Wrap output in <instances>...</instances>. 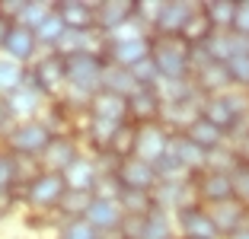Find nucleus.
Returning <instances> with one entry per match:
<instances>
[{
    "label": "nucleus",
    "mask_w": 249,
    "mask_h": 239,
    "mask_svg": "<svg viewBox=\"0 0 249 239\" xmlns=\"http://www.w3.org/2000/svg\"><path fill=\"white\" fill-rule=\"evenodd\" d=\"M150 61L160 70V80H192L195 48L179 35H150Z\"/></svg>",
    "instance_id": "1"
},
{
    "label": "nucleus",
    "mask_w": 249,
    "mask_h": 239,
    "mask_svg": "<svg viewBox=\"0 0 249 239\" xmlns=\"http://www.w3.org/2000/svg\"><path fill=\"white\" fill-rule=\"evenodd\" d=\"M19 195L26 210L32 214V220H48L52 214H58V204L67 195V185L54 172H38L32 182H26L19 188Z\"/></svg>",
    "instance_id": "2"
},
{
    "label": "nucleus",
    "mask_w": 249,
    "mask_h": 239,
    "mask_svg": "<svg viewBox=\"0 0 249 239\" xmlns=\"http://www.w3.org/2000/svg\"><path fill=\"white\" fill-rule=\"evenodd\" d=\"M52 137H54V131L42 118H36V121H16L3 134V150H10L16 159H38L48 150Z\"/></svg>",
    "instance_id": "3"
},
{
    "label": "nucleus",
    "mask_w": 249,
    "mask_h": 239,
    "mask_svg": "<svg viewBox=\"0 0 249 239\" xmlns=\"http://www.w3.org/2000/svg\"><path fill=\"white\" fill-rule=\"evenodd\" d=\"M29 83L38 86L48 99H61L67 89V70H64V58L58 51H42L36 58V64L29 67Z\"/></svg>",
    "instance_id": "4"
},
{
    "label": "nucleus",
    "mask_w": 249,
    "mask_h": 239,
    "mask_svg": "<svg viewBox=\"0 0 249 239\" xmlns=\"http://www.w3.org/2000/svg\"><path fill=\"white\" fill-rule=\"evenodd\" d=\"M192 86L198 89L201 99H211V96H220L227 93L230 86V73H227V64H217V61H208L201 51L195 48V67H192Z\"/></svg>",
    "instance_id": "5"
},
{
    "label": "nucleus",
    "mask_w": 249,
    "mask_h": 239,
    "mask_svg": "<svg viewBox=\"0 0 249 239\" xmlns=\"http://www.w3.org/2000/svg\"><path fill=\"white\" fill-rule=\"evenodd\" d=\"M0 54L16 61V64H22V67H32L36 58L42 54V45H38V38H36L32 29H26V26H10L3 42H0Z\"/></svg>",
    "instance_id": "6"
},
{
    "label": "nucleus",
    "mask_w": 249,
    "mask_h": 239,
    "mask_svg": "<svg viewBox=\"0 0 249 239\" xmlns=\"http://www.w3.org/2000/svg\"><path fill=\"white\" fill-rule=\"evenodd\" d=\"M80 134H54L48 150L38 156V166L42 172H54V175H64L67 166H71L73 159L80 156Z\"/></svg>",
    "instance_id": "7"
},
{
    "label": "nucleus",
    "mask_w": 249,
    "mask_h": 239,
    "mask_svg": "<svg viewBox=\"0 0 249 239\" xmlns=\"http://www.w3.org/2000/svg\"><path fill=\"white\" fill-rule=\"evenodd\" d=\"M195 191L201 207H214V204L233 201V172L224 169H205L195 175Z\"/></svg>",
    "instance_id": "8"
},
{
    "label": "nucleus",
    "mask_w": 249,
    "mask_h": 239,
    "mask_svg": "<svg viewBox=\"0 0 249 239\" xmlns=\"http://www.w3.org/2000/svg\"><path fill=\"white\" fill-rule=\"evenodd\" d=\"M138 19V0H96V32L106 38Z\"/></svg>",
    "instance_id": "9"
},
{
    "label": "nucleus",
    "mask_w": 249,
    "mask_h": 239,
    "mask_svg": "<svg viewBox=\"0 0 249 239\" xmlns=\"http://www.w3.org/2000/svg\"><path fill=\"white\" fill-rule=\"evenodd\" d=\"M109 64H118L124 70L138 67L141 61L150 58V35L144 38H106V54H103Z\"/></svg>",
    "instance_id": "10"
},
{
    "label": "nucleus",
    "mask_w": 249,
    "mask_h": 239,
    "mask_svg": "<svg viewBox=\"0 0 249 239\" xmlns=\"http://www.w3.org/2000/svg\"><path fill=\"white\" fill-rule=\"evenodd\" d=\"M169 140H173V131H166L160 121L157 124H138L134 156H141L144 163H150V166H157V163L169 153Z\"/></svg>",
    "instance_id": "11"
},
{
    "label": "nucleus",
    "mask_w": 249,
    "mask_h": 239,
    "mask_svg": "<svg viewBox=\"0 0 249 239\" xmlns=\"http://www.w3.org/2000/svg\"><path fill=\"white\" fill-rule=\"evenodd\" d=\"M115 182L122 185V188H128V191H154L157 188V169L150 166V163H144L141 156H128V159H122L115 166Z\"/></svg>",
    "instance_id": "12"
},
{
    "label": "nucleus",
    "mask_w": 249,
    "mask_h": 239,
    "mask_svg": "<svg viewBox=\"0 0 249 239\" xmlns=\"http://www.w3.org/2000/svg\"><path fill=\"white\" fill-rule=\"evenodd\" d=\"M195 10H198V3H189V0H163L150 35H182L185 22H189V16Z\"/></svg>",
    "instance_id": "13"
},
{
    "label": "nucleus",
    "mask_w": 249,
    "mask_h": 239,
    "mask_svg": "<svg viewBox=\"0 0 249 239\" xmlns=\"http://www.w3.org/2000/svg\"><path fill=\"white\" fill-rule=\"evenodd\" d=\"M61 179H64L67 191H87V195H93L96 185H99V179H103L99 159H96V156H87V153H80V156H77L71 166H67V172L61 175Z\"/></svg>",
    "instance_id": "14"
},
{
    "label": "nucleus",
    "mask_w": 249,
    "mask_h": 239,
    "mask_svg": "<svg viewBox=\"0 0 249 239\" xmlns=\"http://www.w3.org/2000/svg\"><path fill=\"white\" fill-rule=\"evenodd\" d=\"M7 102H10V112H13L16 121H36V118H42V112L48 109L52 99L26 80V86H19L13 96H7Z\"/></svg>",
    "instance_id": "15"
},
{
    "label": "nucleus",
    "mask_w": 249,
    "mask_h": 239,
    "mask_svg": "<svg viewBox=\"0 0 249 239\" xmlns=\"http://www.w3.org/2000/svg\"><path fill=\"white\" fill-rule=\"evenodd\" d=\"M83 220H87L89 226H96L99 236H115L118 226H122V220H124V210H122V204H118L115 198H96L93 195V204H89V210H87Z\"/></svg>",
    "instance_id": "16"
},
{
    "label": "nucleus",
    "mask_w": 249,
    "mask_h": 239,
    "mask_svg": "<svg viewBox=\"0 0 249 239\" xmlns=\"http://www.w3.org/2000/svg\"><path fill=\"white\" fill-rule=\"evenodd\" d=\"M163 115V99L157 89L138 86L128 96V121L131 124H157Z\"/></svg>",
    "instance_id": "17"
},
{
    "label": "nucleus",
    "mask_w": 249,
    "mask_h": 239,
    "mask_svg": "<svg viewBox=\"0 0 249 239\" xmlns=\"http://www.w3.org/2000/svg\"><path fill=\"white\" fill-rule=\"evenodd\" d=\"M176 233L179 239H220L217 226H214L211 214H208V207H189L182 210V214H176Z\"/></svg>",
    "instance_id": "18"
},
{
    "label": "nucleus",
    "mask_w": 249,
    "mask_h": 239,
    "mask_svg": "<svg viewBox=\"0 0 249 239\" xmlns=\"http://www.w3.org/2000/svg\"><path fill=\"white\" fill-rule=\"evenodd\" d=\"M208 214H211V220H214V226H217L220 239H230V236H236L240 230H246V226H249V210L243 207L236 198H233V201H224V204L208 207Z\"/></svg>",
    "instance_id": "19"
},
{
    "label": "nucleus",
    "mask_w": 249,
    "mask_h": 239,
    "mask_svg": "<svg viewBox=\"0 0 249 239\" xmlns=\"http://www.w3.org/2000/svg\"><path fill=\"white\" fill-rule=\"evenodd\" d=\"M87 115L89 118H103V121H112V124H128V99L99 89L96 96H89Z\"/></svg>",
    "instance_id": "20"
},
{
    "label": "nucleus",
    "mask_w": 249,
    "mask_h": 239,
    "mask_svg": "<svg viewBox=\"0 0 249 239\" xmlns=\"http://www.w3.org/2000/svg\"><path fill=\"white\" fill-rule=\"evenodd\" d=\"M54 10L71 32H93L96 29V3L87 0H54Z\"/></svg>",
    "instance_id": "21"
},
{
    "label": "nucleus",
    "mask_w": 249,
    "mask_h": 239,
    "mask_svg": "<svg viewBox=\"0 0 249 239\" xmlns=\"http://www.w3.org/2000/svg\"><path fill=\"white\" fill-rule=\"evenodd\" d=\"M169 156L176 159L189 175H198V172L208 169V150H201L198 144H192L185 134H173V140H169Z\"/></svg>",
    "instance_id": "22"
},
{
    "label": "nucleus",
    "mask_w": 249,
    "mask_h": 239,
    "mask_svg": "<svg viewBox=\"0 0 249 239\" xmlns=\"http://www.w3.org/2000/svg\"><path fill=\"white\" fill-rule=\"evenodd\" d=\"M179 134H185L192 144H198L201 150H208V153H214V150H220V147L230 144V140H227V131H220L217 124H211L208 118H201V115H198L185 131H179Z\"/></svg>",
    "instance_id": "23"
},
{
    "label": "nucleus",
    "mask_w": 249,
    "mask_h": 239,
    "mask_svg": "<svg viewBox=\"0 0 249 239\" xmlns=\"http://www.w3.org/2000/svg\"><path fill=\"white\" fill-rule=\"evenodd\" d=\"M99 89H106V93H115V96H128L138 89V83H134V77H131V70H124V67H118V64H109L106 61V67H103V83H99Z\"/></svg>",
    "instance_id": "24"
},
{
    "label": "nucleus",
    "mask_w": 249,
    "mask_h": 239,
    "mask_svg": "<svg viewBox=\"0 0 249 239\" xmlns=\"http://www.w3.org/2000/svg\"><path fill=\"white\" fill-rule=\"evenodd\" d=\"M141 239H176V217L154 207L144 217V236Z\"/></svg>",
    "instance_id": "25"
},
{
    "label": "nucleus",
    "mask_w": 249,
    "mask_h": 239,
    "mask_svg": "<svg viewBox=\"0 0 249 239\" xmlns=\"http://www.w3.org/2000/svg\"><path fill=\"white\" fill-rule=\"evenodd\" d=\"M211 35H214V26L208 22L205 10H201V3H198V10L189 16V22H185V29H182V35H179V38H182L185 45H192V48H201Z\"/></svg>",
    "instance_id": "26"
},
{
    "label": "nucleus",
    "mask_w": 249,
    "mask_h": 239,
    "mask_svg": "<svg viewBox=\"0 0 249 239\" xmlns=\"http://www.w3.org/2000/svg\"><path fill=\"white\" fill-rule=\"evenodd\" d=\"M26 80H29V67H22V64H16V61L0 54V96L3 99L13 96L19 86H26Z\"/></svg>",
    "instance_id": "27"
},
{
    "label": "nucleus",
    "mask_w": 249,
    "mask_h": 239,
    "mask_svg": "<svg viewBox=\"0 0 249 239\" xmlns=\"http://www.w3.org/2000/svg\"><path fill=\"white\" fill-rule=\"evenodd\" d=\"M208 22L214 26V32H230L233 29V13H236V0H208L201 3Z\"/></svg>",
    "instance_id": "28"
},
{
    "label": "nucleus",
    "mask_w": 249,
    "mask_h": 239,
    "mask_svg": "<svg viewBox=\"0 0 249 239\" xmlns=\"http://www.w3.org/2000/svg\"><path fill=\"white\" fill-rule=\"evenodd\" d=\"M134 144H138V124H122V128L115 131V137H112L109 150H106V156H112L115 163H122V159L134 156Z\"/></svg>",
    "instance_id": "29"
},
{
    "label": "nucleus",
    "mask_w": 249,
    "mask_h": 239,
    "mask_svg": "<svg viewBox=\"0 0 249 239\" xmlns=\"http://www.w3.org/2000/svg\"><path fill=\"white\" fill-rule=\"evenodd\" d=\"M89 204H93V195H87V191H67V195L61 198L54 217H61V220H83L87 210H89Z\"/></svg>",
    "instance_id": "30"
},
{
    "label": "nucleus",
    "mask_w": 249,
    "mask_h": 239,
    "mask_svg": "<svg viewBox=\"0 0 249 239\" xmlns=\"http://www.w3.org/2000/svg\"><path fill=\"white\" fill-rule=\"evenodd\" d=\"M118 204H122L124 217H147V214L154 210V195H150V191H128V188H122Z\"/></svg>",
    "instance_id": "31"
},
{
    "label": "nucleus",
    "mask_w": 249,
    "mask_h": 239,
    "mask_svg": "<svg viewBox=\"0 0 249 239\" xmlns=\"http://www.w3.org/2000/svg\"><path fill=\"white\" fill-rule=\"evenodd\" d=\"M19 188V159L10 150H0V198L16 195Z\"/></svg>",
    "instance_id": "32"
},
{
    "label": "nucleus",
    "mask_w": 249,
    "mask_h": 239,
    "mask_svg": "<svg viewBox=\"0 0 249 239\" xmlns=\"http://www.w3.org/2000/svg\"><path fill=\"white\" fill-rule=\"evenodd\" d=\"M52 13H54V0H26L22 16H19V22H16V26H26V29L36 32Z\"/></svg>",
    "instance_id": "33"
},
{
    "label": "nucleus",
    "mask_w": 249,
    "mask_h": 239,
    "mask_svg": "<svg viewBox=\"0 0 249 239\" xmlns=\"http://www.w3.org/2000/svg\"><path fill=\"white\" fill-rule=\"evenodd\" d=\"M54 239H103L96 226H89L87 220H61Z\"/></svg>",
    "instance_id": "34"
},
{
    "label": "nucleus",
    "mask_w": 249,
    "mask_h": 239,
    "mask_svg": "<svg viewBox=\"0 0 249 239\" xmlns=\"http://www.w3.org/2000/svg\"><path fill=\"white\" fill-rule=\"evenodd\" d=\"M227 73H230V86L249 93V54H236L227 61Z\"/></svg>",
    "instance_id": "35"
},
{
    "label": "nucleus",
    "mask_w": 249,
    "mask_h": 239,
    "mask_svg": "<svg viewBox=\"0 0 249 239\" xmlns=\"http://www.w3.org/2000/svg\"><path fill=\"white\" fill-rule=\"evenodd\" d=\"M131 77L138 86H147V89H157V83H160V70H157V64L150 58L141 61L138 67H131Z\"/></svg>",
    "instance_id": "36"
},
{
    "label": "nucleus",
    "mask_w": 249,
    "mask_h": 239,
    "mask_svg": "<svg viewBox=\"0 0 249 239\" xmlns=\"http://www.w3.org/2000/svg\"><path fill=\"white\" fill-rule=\"evenodd\" d=\"M233 198L249 210V163H240L233 169Z\"/></svg>",
    "instance_id": "37"
},
{
    "label": "nucleus",
    "mask_w": 249,
    "mask_h": 239,
    "mask_svg": "<svg viewBox=\"0 0 249 239\" xmlns=\"http://www.w3.org/2000/svg\"><path fill=\"white\" fill-rule=\"evenodd\" d=\"M233 35L249 38V0H236V13H233Z\"/></svg>",
    "instance_id": "38"
},
{
    "label": "nucleus",
    "mask_w": 249,
    "mask_h": 239,
    "mask_svg": "<svg viewBox=\"0 0 249 239\" xmlns=\"http://www.w3.org/2000/svg\"><path fill=\"white\" fill-rule=\"evenodd\" d=\"M22 7H26V0H3V3H0V19L16 26L19 16H22Z\"/></svg>",
    "instance_id": "39"
},
{
    "label": "nucleus",
    "mask_w": 249,
    "mask_h": 239,
    "mask_svg": "<svg viewBox=\"0 0 249 239\" xmlns=\"http://www.w3.org/2000/svg\"><path fill=\"white\" fill-rule=\"evenodd\" d=\"M118 236L122 239H141L144 236V217H124L118 226Z\"/></svg>",
    "instance_id": "40"
},
{
    "label": "nucleus",
    "mask_w": 249,
    "mask_h": 239,
    "mask_svg": "<svg viewBox=\"0 0 249 239\" xmlns=\"http://www.w3.org/2000/svg\"><path fill=\"white\" fill-rule=\"evenodd\" d=\"M13 124H16V118H13V112H10V102L0 96V134H7Z\"/></svg>",
    "instance_id": "41"
},
{
    "label": "nucleus",
    "mask_w": 249,
    "mask_h": 239,
    "mask_svg": "<svg viewBox=\"0 0 249 239\" xmlns=\"http://www.w3.org/2000/svg\"><path fill=\"white\" fill-rule=\"evenodd\" d=\"M7 29H10V22H3V19H0V42H3V35H7Z\"/></svg>",
    "instance_id": "42"
},
{
    "label": "nucleus",
    "mask_w": 249,
    "mask_h": 239,
    "mask_svg": "<svg viewBox=\"0 0 249 239\" xmlns=\"http://www.w3.org/2000/svg\"><path fill=\"white\" fill-rule=\"evenodd\" d=\"M230 239H249V226H246V230H240L236 236H230Z\"/></svg>",
    "instance_id": "43"
},
{
    "label": "nucleus",
    "mask_w": 249,
    "mask_h": 239,
    "mask_svg": "<svg viewBox=\"0 0 249 239\" xmlns=\"http://www.w3.org/2000/svg\"><path fill=\"white\" fill-rule=\"evenodd\" d=\"M103 239H122V236H118V233H115V236H103Z\"/></svg>",
    "instance_id": "44"
},
{
    "label": "nucleus",
    "mask_w": 249,
    "mask_h": 239,
    "mask_svg": "<svg viewBox=\"0 0 249 239\" xmlns=\"http://www.w3.org/2000/svg\"><path fill=\"white\" fill-rule=\"evenodd\" d=\"M0 140H3V134H0Z\"/></svg>",
    "instance_id": "45"
}]
</instances>
